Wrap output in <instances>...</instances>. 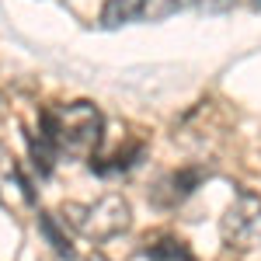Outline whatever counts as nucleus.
Wrapping results in <instances>:
<instances>
[{"label":"nucleus","instance_id":"0eeeda50","mask_svg":"<svg viewBox=\"0 0 261 261\" xmlns=\"http://www.w3.org/2000/svg\"><path fill=\"white\" fill-rule=\"evenodd\" d=\"M39 230L45 233V241L56 247V254L60 258H73V247H70V237L60 230V223H56V216H49V213H39Z\"/></svg>","mask_w":261,"mask_h":261},{"label":"nucleus","instance_id":"f03ea898","mask_svg":"<svg viewBox=\"0 0 261 261\" xmlns=\"http://www.w3.org/2000/svg\"><path fill=\"white\" fill-rule=\"evenodd\" d=\"M63 226H73L81 237L94 244H105L112 237H119L129 230L133 223V209H129V199L119 195V192H108L94 202H63L60 209Z\"/></svg>","mask_w":261,"mask_h":261},{"label":"nucleus","instance_id":"39448f33","mask_svg":"<svg viewBox=\"0 0 261 261\" xmlns=\"http://www.w3.org/2000/svg\"><path fill=\"white\" fill-rule=\"evenodd\" d=\"M143 254H146V261H195L192 247L181 241V237H171V233H164V237H153V241H146Z\"/></svg>","mask_w":261,"mask_h":261},{"label":"nucleus","instance_id":"f257e3e1","mask_svg":"<svg viewBox=\"0 0 261 261\" xmlns=\"http://www.w3.org/2000/svg\"><path fill=\"white\" fill-rule=\"evenodd\" d=\"M105 119L91 101H73V105H49L39 115L42 140L56 150V157H94L101 143Z\"/></svg>","mask_w":261,"mask_h":261},{"label":"nucleus","instance_id":"6e6552de","mask_svg":"<svg viewBox=\"0 0 261 261\" xmlns=\"http://www.w3.org/2000/svg\"><path fill=\"white\" fill-rule=\"evenodd\" d=\"M192 0H143V18L140 21H164L171 14L185 11Z\"/></svg>","mask_w":261,"mask_h":261},{"label":"nucleus","instance_id":"7ed1b4c3","mask_svg":"<svg viewBox=\"0 0 261 261\" xmlns=\"http://www.w3.org/2000/svg\"><path fill=\"white\" fill-rule=\"evenodd\" d=\"M220 233L226 247H237V251L261 247V195L237 192L233 202L226 205V213H223Z\"/></svg>","mask_w":261,"mask_h":261},{"label":"nucleus","instance_id":"20e7f679","mask_svg":"<svg viewBox=\"0 0 261 261\" xmlns=\"http://www.w3.org/2000/svg\"><path fill=\"white\" fill-rule=\"evenodd\" d=\"M205 178H209V167H202V164L171 171V174H164V178L157 181V188L150 192V199L157 202V205H178V202L188 199Z\"/></svg>","mask_w":261,"mask_h":261},{"label":"nucleus","instance_id":"9d476101","mask_svg":"<svg viewBox=\"0 0 261 261\" xmlns=\"http://www.w3.org/2000/svg\"><path fill=\"white\" fill-rule=\"evenodd\" d=\"M87 261H108V258H105V254H91Z\"/></svg>","mask_w":261,"mask_h":261},{"label":"nucleus","instance_id":"423d86ee","mask_svg":"<svg viewBox=\"0 0 261 261\" xmlns=\"http://www.w3.org/2000/svg\"><path fill=\"white\" fill-rule=\"evenodd\" d=\"M143 18V0H108L101 11V28H119Z\"/></svg>","mask_w":261,"mask_h":261},{"label":"nucleus","instance_id":"1a4fd4ad","mask_svg":"<svg viewBox=\"0 0 261 261\" xmlns=\"http://www.w3.org/2000/svg\"><path fill=\"white\" fill-rule=\"evenodd\" d=\"M192 4H195L199 11H205V14H226L237 0H192Z\"/></svg>","mask_w":261,"mask_h":261}]
</instances>
